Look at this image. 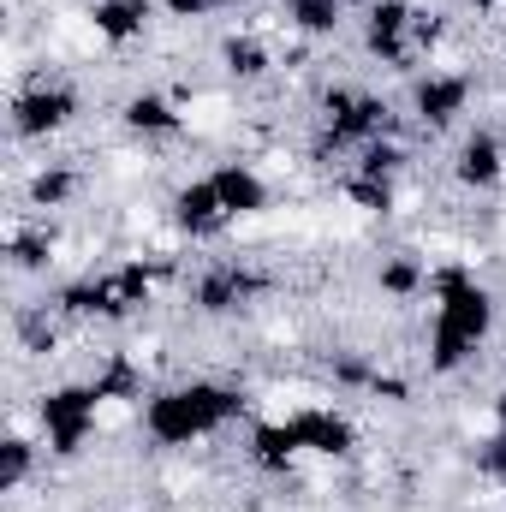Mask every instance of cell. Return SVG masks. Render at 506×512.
<instances>
[{"label": "cell", "instance_id": "obj_17", "mask_svg": "<svg viewBox=\"0 0 506 512\" xmlns=\"http://www.w3.org/2000/svg\"><path fill=\"white\" fill-rule=\"evenodd\" d=\"M90 387H96V399L102 405H143L149 399V370H143V358L126 352V346H108L96 364H90Z\"/></svg>", "mask_w": 506, "mask_h": 512}, {"label": "cell", "instance_id": "obj_27", "mask_svg": "<svg viewBox=\"0 0 506 512\" xmlns=\"http://www.w3.org/2000/svg\"><path fill=\"white\" fill-rule=\"evenodd\" d=\"M471 465H477V477H483L489 489H501V495H506V429L483 435V441L471 447Z\"/></svg>", "mask_w": 506, "mask_h": 512}, {"label": "cell", "instance_id": "obj_20", "mask_svg": "<svg viewBox=\"0 0 506 512\" xmlns=\"http://www.w3.org/2000/svg\"><path fill=\"white\" fill-rule=\"evenodd\" d=\"M429 256L417 251H381L376 262V292L387 304H417V298H429Z\"/></svg>", "mask_w": 506, "mask_h": 512}, {"label": "cell", "instance_id": "obj_4", "mask_svg": "<svg viewBox=\"0 0 506 512\" xmlns=\"http://www.w3.org/2000/svg\"><path fill=\"white\" fill-rule=\"evenodd\" d=\"M30 417H36V435H42L48 459H60V465L84 459L96 447V435H102V399H96L90 376L42 387L36 405H30Z\"/></svg>", "mask_w": 506, "mask_h": 512}, {"label": "cell", "instance_id": "obj_1", "mask_svg": "<svg viewBox=\"0 0 506 512\" xmlns=\"http://www.w3.org/2000/svg\"><path fill=\"white\" fill-rule=\"evenodd\" d=\"M501 298L471 262H435L429 268V328H423V376L453 382L477 364V352L495 340Z\"/></svg>", "mask_w": 506, "mask_h": 512}, {"label": "cell", "instance_id": "obj_12", "mask_svg": "<svg viewBox=\"0 0 506 512\" xmlns=\"http://www.w3.org/2000/svg\"><path fill=\"white\" fill-rule=\"evenodd\" d=\"M114 120H120V131L137 137V143H173V137H185V108H179V96H173V90H155V84L131 90L126 102L114 108Z\"/></svg>", "mask_w": 506, "mask_h": 512}, {"label": "cell", "instance_id": "obj_21", "mask_svg": "<svg viewBox=\"0 0 506 512\" xmlns=\"http://www.w3.org/2000/svg\"><path fill=\"white\" fill-rule=\"evenodd\" d=\"M54 251H60V233L42 221V215H30V221H18L12 233H6V268L12 274H48L54 268Z\"/></svg>", "mask_w": 506, "mask_h": 512}, {"label": "cell", "instance_id": "obj_23", "mask_svg": "<svg viewBox=\"0 0 506 512\" xmlns=\"http://www.w3.org/2000/svg\"><path fill=\"white\" fill-rule=\"evenodd\" d=\"M322 376L334 387V399L346 393V399H370V382L381 376V364L370 352H358V346H334L328 358H322Z\"/></svg>", "mask_w": 506, "mask_h": 512}, {"label": "cell", "instance_id": "obj_22", "mask_svg": "<svg viewBox=\"0 0 506 512\" xmlns=\"http://www.w3.org/2000/svg\"><path fill=\"white\" fill-rule=\"evenodd\" d=\"M12 340L24 358H60V340H66V316L54 304H24L12 316Z\"/></svg>", "mask_w": 506, "mask_h": 512}, {"label": "cell", "instance_id": "obj_24", "mask_svg": "<svg viewBox=\"0 0 506 512\" xmlns=\"http://www.w3.org/2000/svg\"><path fill=\"white\" fill-rule=\"evenodd\" d=\"M42 453H48L42 441H30L24 429H12V435L0 441V489H6V495H24L30 477H36V459H42Z\"/></svg>", "mask_w": 506, "mask_h": 512}, {"label": "cell", "instance_id": "obj_18", "mask_svg": "<svg viewBox=\"0 0 506 512\" xmlns=\"http://www.w3.org/2000/svg\"><path fill=\"white\" fill-rule=\"evenodd\" d=\"M78 191H84V173H78L72 161H36V167H30V179H24V209L48 221V215L72 209V203H78Z\"/></svg>", "mask_w": 506, "mask_h": 512}, {"label": "cell", "instance_id": "obj_14", "mask_svg": "<svg viewBox=\"0 0 506 512\" xmlns=\"http://www.w3.org/2000/svg\"><path fill=\"white\" fill-rule=\"evenodd\" d=\"M155 18H161V0H90V6H84L90 36H96L102 48H114V54L137 48Z\"/></svg>", "mask_w": 506, "mask_h": 512}, {"label": "cell", "instance_id": "obj_32", "mask_svg": "<svg viewBox=\"0 0 506 512\" xmlns=\"http://www.w3.org/2000/svg\"><path fill=\"white\" fill-rule=\"evenodd\" d=\"M227 6H251V0H215V12H227Z\"/></svg>", "mask_w": 506, "mask_h": 512}, {"label": "cell", "instance_id": "obj_2", "mask_svg": "<svg viewBox=\"0 0 506 512\" xmlns=\"http://www.w3.org/2000/svg\"><path fill=\"white\" fill-rule=\"evenodd\" d=\"M251 417V393L215 376H179V382H155L149 399L137 405V429L149 447L161 453H191L215 435H227L233 423Z\"/></svg>", "mask_w": 506, "mask_h": 512}, {"label": "cell", "instance_id": "obj_3", "mask_svg": "<svg viewBox=\"0 0 506 512\" xmlns=\"http://www.w3.org/2000/svg\"><path fill=\"white\" fill-rule=\"evenodd\" d=\"M376 137H399V108L381 90H364V84H322L316 90L310 149H304L310 167H340L346 155H358Z\"/></svg>", "mask_w": 506, "mask_h": 512}, {"label": "cell", "instance_id": "obj_9", "mask_svg": "<svg viewBox=\"0 0 506 512\" xmlns=\"http://www.w3.org/2000/svg\"><path fill=\"white\" fill-rule=\"evenodd\" d=\"M447 179L465 197H495L506 185V137L495 126H471L447 155Z\"/></svg>", "mask_w": 506, "mask_h": 512}, {"label": "cell", "instance_id": "obj_6", "mask_svg": "<svg viewBox=\"0 0 506 512\" xmlns=\"http://www.w3.org/2000/svg\"><path fill=\"white\" fill-rule=\"evenodd\" d=\"M405 108L423 137H441V131H459L477 108V78L465 66H423L411 72V90H405Z\"/></svg>", "mask_w": 506, "mask_h": 512}, {"label": "cell", "instance_id": "obj_29", "mask_svg": "<svg viewBox=\"0 0 506 512\" xmlns=\"http://www.w3.org/2000/svg\"><path fill=\"white\" fill-rule=\"evenodd\" d=\"M370 399H376V405H411V382L393 376V370H381L376 382H370Z\"/></svg>", "mask_w": 506, "mask_h": 512}, {"label": "cell", "instance_id": "obj_28", "mask_svg": "<svg viewBox=\"0 0 506 512\" xmlns=\"http://www.w3.org/2000/svg\"><path fill=\"white\" fill-rule=\"evenodd\" d=\"M447 18H453V12H435V6H417V18H411V48H417L429 66H435V48H441L447 30H453Z\"/></svg>", "mask_w": 506, "mask_h": 512}, {"label": "cell", "instance_id": "obj_26", "mask_svg": "<svg viewBox=\"0 0 506 512\" xmlns=\"http://www.w3.org/2000/svg\"><path fill=\"white\" fill-rule=\"evenodd\" d=\"M405 167H411V143H405V137H376V143H364V149L352 155V167H346V173H370V179H405Z\"/></svg>", "mask_w": 506, "mask_h": 512}, {"label": "cell", "instance_id": "obj_7", "mask_svg": "<svg viewBox=\"0 0 506 512\" xmlns=\"http://www.w3.org/2000/svg\"><path fill=\"white\" fill-rule=\"evenodd\" d=\"M262 292H268V274L256 268L251 256H215V262H203V268L191 274V286H185L191 310H197V316H209V322L245 316Z\"/></svg>", "mask_w": 506, "mask_h": 512}, {"label": "cell", "instance_id": "obj_13", "mask_svg": "<svg viewBox=\"0 0 506 512\" xmlns=\"http://www.w3.org/2000/svg\"><path fill=\"white\" fill-rule=\"evenodd\" d=\"M209 185H215L221 209L233 215V227H239V221H256V215H268V209H274V185L262 179V167L245 161V155L215 161V167H209Z\"/></svg>", "mask_w": 506, "mask_h": 512}, {"label": "cell", "instance_id": "obj_19", "mask_svg": "<svg viewBox=\"0 0 506 512\" xmlns=\"http://www.w3.org/2000/svg\"><path fill=\"white\" fill-rule=\"evenodd\" d=\"M280 24H286V36H298V42L316 48V42H334L352 24V0H286Z\"/></svg>", "mask_w": 506, "mask_h": 512}, {"label": "cell", "instance_id": "obj_30", "mask_svg": "<svg viewBox=\"0 0 506 512\" xmlns=\"http://www.w3.org/2000/svg\"><path fill=\"white\" fill-rule=\"evenodd\" d=\"M161 18H173V24H203V18H215V0H161Z\"/></svg>", "mask_w": 506, "mask_h": 512}, {"label": "cell", "instance_id": "obj_11", "mask_svg": "<svg viewBox=\"0 0 506 512\" xmlns=\"http://www.w3.org/2000/svg\"><path fill=\"white\" fill-rule=\"evenodd\" d=\"M292 417V429H298V441H304V459H328V465H346V459H358V423L340 411V405H298V411H286Z\"/></svg>", "mask_w": 506, "mask_h": 512}, {"label": "cell", "instance_id": "obj_5", "mask_svg": "<svg viewBox=\"0 0 506 512\" xmlns=\"http://www.w3.org/2000/svg\"><path fill=\"white\" fill-rule=\"evenodd\" d=\"M84 120V90L60 72H30L18 90H12V108H6V126L12 143H54Z\"/></svg>", "mask_w": 506, "mask_h": 512}, {"label": "cell", "instance_id": "obj_25", "mask_svg": "<svg viewBox=\"0 0 506 512\" xmlns=\"http://www.w3.org/2000/svg\"><path fill=\"white\" fill-rule=\"evenodd\" d=\"M340 197L358 209V215H393L399 209V179H370V173H346L340 179Z\"/></svg>", "mask_w": 506, "mask_h": 512}, {"label": "cell", "instance_id": "obj_10", "mask_svg": "<svg viewBox=\"0 0 506 512\" xmlns=\"http://www.w3.org/2000/svg\"><path fill=\"white\" fill-rule=\"evenodd\" d=\"M167 227H173L185 245H215V239H227V233H233V215L221 209V197H215L209 173H197V179H179V185H173V197H167Z\"/></svg>", "mask_w": 506, "mask_h": 512}, {"label": "cell", "instance_id": "obj_33", "mask_svg": "<svg viewBox=\"0 0 506 512\" xmlns=\"http://www.w3.org/2000/svg\"><path fill=\"white\" fill-rule=\"evenodd\" d=\"M501 512H506V507H501Z\"/></svg>", "mask_w": 506, "mask_h": 512}, {"label": "cell", "instance_id": "obj_16", "mask_svg": "<svg viewBox=\"0 0 506 512\" xmlns=\"http://www.w3.org/2000/svg\"><path fill=\"white\" fill-rule=\"evenodd\" d=\"M215 66H221L227 84L256 90V84H268V78L280 72V54H274L268 36H256V30H227V36L215 42Z\"/></svg>", "mask_w": 506, "mask_h": 512}, {"label": "cell", "instance_id": "obj_8", "mask_svg": "<svg viewBox=\"0 0 506 512\" xmlns=\"http://www.w3.org/2000/svg\"><path fill=\"white\" fill-rule=\"evenodd\" d=\"M411 18H417L411 0H370L364 18H358V48H364V60H376L387 72H411V60H417V48H411Z\"/></svg>", "mask_w": 506, "mask_h": 512}, {"label": "cell", "instance_id": "obj_31", "mask_svg": "<svg viewBox=\"0 0 506 512\" xmlns=\"http://www.w3.org/2000/svg\"><path fill=\"white\" fill-rule=\"evenodd\" d=\"M489 423H495V429H506V382L495 387V399H489Z\"/></svg>", "mask_w": 506, "mask_h": 512}, {"label": "cell", "instance_id": "obj_15", "mask_svg": "<svg viewBox=\"0 0 506 512\" xmlns=\"http://www.w3.org/2000/svg\"><path fill=\"white\" fill-rule=\"evenodd\" d=\"M304 459V441L292 429V417H256L245 423V465L262 477H292V465Z\"/></svg>", "mask_w": 506, "mask_h": 512}]
</instances>
